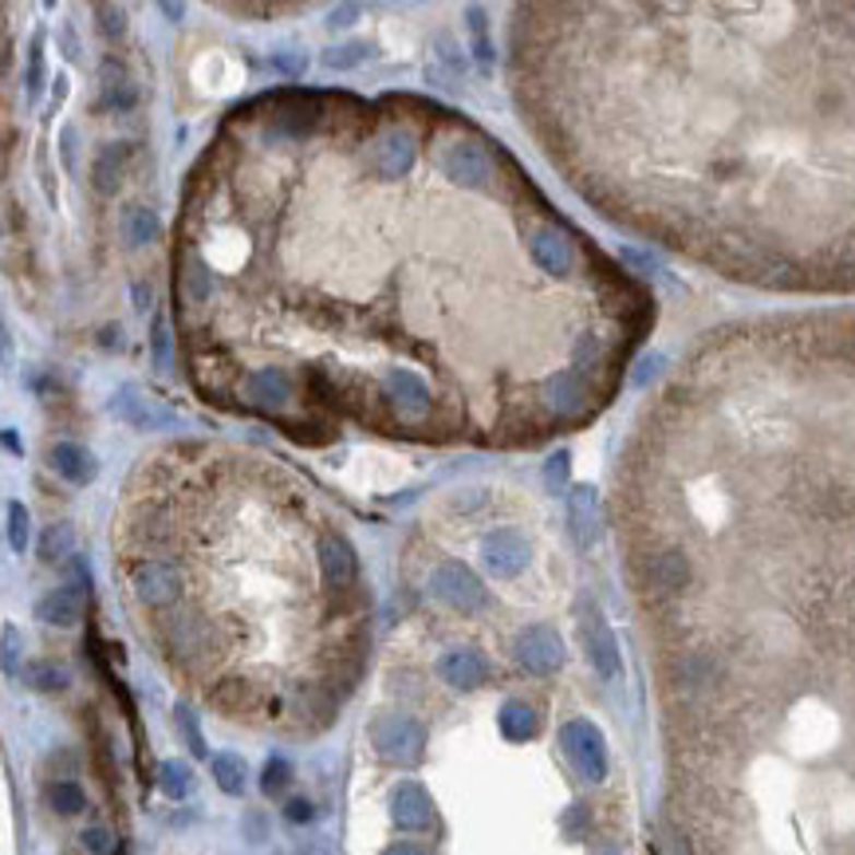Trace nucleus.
<instances>
[{"label":"nucleus","mask_w":855,"mask_h":855,"mask_svg":"<svg viewBox=\"0 0 855 855\" xmlns=\"http://www.w3.org/2000/svg\"><path fill=\"white\" fill-rule=\"evenodd\" d=\"M158 639L162 651L181 666H202L222 651V631L205 615L190 611V607H178V611L166 615L158 624Z\"/></svg>","instance_id":"f257e3e1"},{"label":"nucleus","mask_w":855,"mask_h":855,"mask_svg":"<svg viewBox=\"0 0 855 855\" xmlns=\"http://www.w3.org/2000/svg\"><path fill=\"white\" fill-rule=\"evenodd\" d=\"M375 753L391 761V765H418L426 753V729L414 717H379L371 729Z\"/></svg>","instance_id":"f03ea898"},{"label":"nucleus","mask_w":855,"mask_h":855,"mask_svg":"<svg viewBox=\"0 0 855 855\" xmlns=\"http://www.w3.org/2000/svg\"><path fill=\"white\" fill-rule=\"evenodd\" d=\"M560 745H563V757L572 761V769L584 776V781L599 785L607 776V745H604V734H599L592 722H584V717L568 722L560 729Z\"/></svg>","instance_id":"7ed1b4c3"},{"label":"nucleus","mask_w":855,"mask_h":855,"mask_svg":"<svg viewBox=\"0 0 855 855\" xmlns=\"http://www.w3.org/2000/svg\"><path fill=\"white\" fill-rule=\"evenodd\" d=\"M438 166H442L446 178H453L465 190H489V181L497 178L494 158L477 139H453L438 158Z\"/></svg>","instance_id":"20e7f679"},{"label":"nucleus","mask_w":855,"mask_h":855,"mask_svg":"<svg viewBox=\"0 0 855 855\" xmlns=\"http://www.w3.org/2000/svg\"><path fill=\"white\" fill-rule=\"evenodd\" d=\"M414 158H418V142L406 127H391L387 134L371 142L367 151V170L383 181H399L414 170Z\"/></svg>","instance_id":"39448f33"},{"label":"nucleus","mask_w":855,"mask_h":855,"mask_svg":"<svg viewBox=\"0 0 855 855\" xmlns=\"http://www.w3.org/2000/svg\"><path fill=\"white\" fill-rule=\"evenodd\" d=\"M643 587L651 599H675L690 587V556L682 548H658L643 560Z\"/></svg>","instance_id":"423d86ee"},{"label":"nucleus","mask_w":855,"mask_h":855,"mask_svg":"<svg viewBox=\"0 0 855 855\" xmlns=\"http://www.w3.org/2000/svg\"><path fill=\"white\" fill-rule=\"evenodd\" d=\"M430 587L446 607H453V611H462V615H473L485 607V584L458 560L442 563V568L430 575Z\"/></svg>","instance_id":"0eeeda50"},{"label":"nucleus","mask_w":855,"mask_h":855,"mask_svg":"<svg viewBox=\"0 0 855 855\" xmlns=\"http://www.w3.org/2000/svg\"><path fill=\"white\" fill-rule=\"evenodd\" d=\"M383 399L399 418H406V423H423L434 406L426 379L406 371V367H391V371L383 375Z\"/></svg>","instance_id":"6e6552de"},{"label":"nucleus","mask_w":855,"mask_h":855,"mask_svg":"<svg viewBox=\"0 0 855 855\" xmlns=\"http://www.w3.org/2000/svg\"><path fill=\"white\" fill-rule=\"evenodd\" d=\"M131 595L142 607H170L181 595V572L166 560H139L131 568Z\"/></svg>","instance_id":"1a4fd4ad"},{"label":"nucleus","mask_w":855,"mask_h":855,"mask_svg":"<svg viewBox=\"0 0 855 855\" xmlns=\"http://www.w3.org/2000/svg\"><path fill=\"white\" fill-rule=\"evenodd\" d=\"M587 379L584 371H575V367H563V371H553L548 379L541 383V403L556 414V418H580L587 411Z\"/></svg>","instance_id":"9d476101"},{"label":"nucleus","mask_w":855,"mask_h":855,"mask_svg":"<svg viewBox=\"0 0 855 855\" xmlns=\"http://www.w3.org/2000/svg\"><path fill=\"white\" fill-rule=\"evenodd\" d=\"M516 663H521L524 670H533V675H553V670H560V663H563L560 634L544 624L524 627V631L516 634Z\"/></svg>","instance_id":"9b49d317"},{"label":"nucleus","mask_w":855,"mask_h":855,"mask_svg":"<svg viewBox=\"0 0 855 855\" xmlns=\"http://www.w3.org/2000/svg\"><path fill=\"white\" fill-rule=\"evenodd\" d=\"M245 399H249L257 411L281 414L284 406L296 399L293 375L284 371V367H257V371H249V379H245Z\"/></svg>","instance_id":"f8f14e48"},{"label":"nucleus","mask_w":855,"mask_h":855,"mask_svg":"<svg viewBox=\"0 0 855 855\" xmlns=\"http://www.w3.org/2000/svg\"><path fill=\"white\" fill-rule=\"evenodd\" d=\"M320 575L323 584L332 587V592H352L355 587V575H359V556L340 533H328L320 541Z\"/></svg>","instance_id":"ddd939ff"},{"label":"nucleus","mask_w":855,"mask_h":855,"mask_svg":"<svg viewBox=\"0 0 855 855\" xmlns=\"http://www.w3.org/2000/svg\"><path fill=\"white\" fill-rule=\"evenodd\" d=\"M111 414L127 426H134V430H162V426L174 423V414L154 403L151 394H142L139 387H119L111 399Z\"/></svg>","instance_id":"4468645a"},{"label":"nucleus","mask_w":855,"mask_h":855,"mask_svg":"<svg viewBox=\"0 0 855 855\" xmlns=\"http://www.w3.org/2000/svg\"><path fill=\"white\" fill-rule=\"evenodd\" d=\"M482 560L494 575L509 580V575L524 572V563H529V544H524V536L513 533V529H497V533H489L482 541Z\"/></svg>","instance_id":"2eb2a0df"},{"label":"nucleus","mask_w":855,"mask_h":855,"mask_svg":"<svg viewBox=\"0 0 855 855\" xmlns=\"http://www.w3.org/2000/svg\"><path fill=\"white\" fill-rule=\"evenodd\" d=\"M529 252L544 272L553 276H568L575 269V245L568 241V233L556 229V225H541V229L529 237Z\"/></svg>","instance_id":"dca6fc26"},{"label":"nucleus","mask_w":855,"mask_h":855,"mask_svg":"<svg viewBox=\"0 0 855 855\" xmlns=\"http://www.w3.org/2000/svg\"><path fill=\"white\" fill-rule=\"evenodd\" d=\"M391 816L403 832H426L434 828V800L418 781H403L391 793Z\"/></svg>","instance_id":"f3484780"},{"label":"nucleus","mask_w":855,"mask_h":855,"mask_svg":"<svg viewBox=\"0 0 855 855\" xmlns=\"http://www.w3.org/2000/svg\"><path fill=\"white\" fill-rule=\"evenodd\" d=\"M580 634H584V651H587V658H592L595 670H599L604 678L619 675V643H615L611 627L592 611L584 619V627H580Z\"/></svg>","instance_id":"a211bd4d"},{"label":"nucleus","mask_w":855,"mask_h":855,"mask_svg":"<svg viewBox=\"0 0 855 855\" xmlns=\"http://www.w3.org/2000/svg\"><path fill=\"white\" fill-rule=\"evenodd\" d=\"M438 675H442V682H450L453 690H477V686L489 682V663H485V654H477V651H450V654H442Z\"/></svg>","instance_id":"6ab92c4d"},{"label":"nucleus","mask_w":855,"mask_h":855,"mask_svg":"<svg viewBox=\"0 0 855 855\" xmlns=\"http://www.w3.org/2000/svg\"><path fill=\"white\" fill-rule=\"evenodd\" d=\"M36 619L48 627H75L83 619V592L80 587H51L36 599Z\"/></svg>","instance_id":"aec40b11"},{"label":"nucleus","mask_w":855,"mask_h":855,"mask_svg":"<svg viewBox=\"0 0 855 855\" xmlns=\"http://www.w3.org/2000/svg\"><path fill=\"white\" fill-rule=\"evenodd\" d=\"M127 162H131V146L127 142H103L91 162V181L99 193H115L127 178Z\"/></svg>","instance_id":"412c9836"},{"label":"nucleus","mask_w":855,"mask_h":855,"mask_svg":"<svg viewBox=\"0 0 855 855\" xmlns=\"http://www.w3.org/2000/svg\"><path fill=\"white\" fill-rule=\"evenodd\" d=\"M316 122H320V107H316V103H288V107H281V111L269 119V139L296 142V139H304V134H312Z\"/></svg>","instance_id":"4be33fe9"},{"label":"nucleus","mask_w":855,"mask_h":855,"mask_svg":"<svg viewBox=\"0 0 855 855\" xmlns=\"http://www.w3.org/2000/svg\"><path fill=\"white\" fill-rule=\"evenodd\" d=\"M51 470L60 473L63 482L71 485H91L95 482V473H99V462H95V453L83 450L75 442H60L51 450Z\"/></svg>","instance_id":"5701e85b"},{"label":"nucleus","mask_w":855,"mask_h":855,"mask_svg":"<svg viewBox=\"0 0 855 855\" xmlns=\"http://www.w3.org/2000/svg\"><path fill=\"white\" fill-rule=\"evenodd\" d=\"M568 521H572L575 544H592L599 533V509H595V489L592 485H575L568 494Z\"/></svg>","instance_id":"b1692460"},{"label":"nucleus","mask_w":855,"mask_h":855,"mask_svg":"<svg viewBox=\"0 0 855 855\" xmlns=\"http://www.w3.org/2000/svg\"><path fill=\"white\" fill-rule=\"evenodd\" d=\"M181 296L190 304H205L217 288V276H213L210 261H205L202 252H186L181 257Z\"/></svg>","instance_id":"393cba45"},{"label":"nucleus","mask_w":855,"mask_h":855,"mask_svg":"<svg viewBox=\"0 0 855 855\" xmlns=\"http://www.w3.org/2000/svg\"><path fill=\"white\" fill-rule=\"evenodd\" d=\"M497 722H501V734L509 737V741H533L536 729H541V717H536V710L529 702H521V698L504 702L501 714H497Z\"/></svg>","instance_id":"a878e982"},{"label":"nucleus","mask_w":855,"mask_h":855,"mask_svg":"<svg viewBox=\"0 0 855 855\" xmlns=\"http://www.w3.org/2000/svg\"><path fill=\"white\" fill-rule=\"evenodd\" d=\"M122 237H127V245H134V249L154 245L162 237L158 213L146 210V205H131V210L122 213Z\"/></svg>","instance_id":"bb28decb"},{"label":"nucleus","mask_w":855,"mask_h":855,"mask_svg":"<svg viewBox=\"0 0 855 855\" xmlns=\"http://www.w3.org/2000/svg\"><path fill=\"white\" fill-rule=\"evenodd\" d=\"M103 75H107V83H103V107H111V111H131L134 103H139V91H134V83L122 75V68H115L111 60L103 63Z\"/></svg>","instance_id":"cd10ccee"},{"label":"nucleus","mask_w":855,"mask_h":855,"mask_svg":"<svg viewBox=\"0 0 855 855\" xmlns=\"http://www.w3.org/2000/svg\"><path fill=\"white\" fill-rule=\"evenodd\" d=\"M24 682L40 694H60V690H68V670L51 658H36V663L24 666Z\"/></svg>","instance_id":"c85d7f7f"},{"label":"nucleus","mask_w":855,"mask_h":855,"mask_svg":"<svg viewBox=\"0 0 855 855\" xmlns=\"http://www.w3.org/2000/svg\"><path fill=\"white\" fill-rule=\"evenodd\" d=\"M44 800H48V808L56 816H80L87 808V796H83V788L75 781H51L44 788Z\"/></svg>","instance_id":"c756f323"},{"label":"nucleus","mask_w":855,"mask_h":855,"mask_svg":"<svg viewBox=\"0 0 855 855\" xmlns=\"http://www.w3.org/2000/svg\"><path fill=\"white\" fill-rule=\"evenodd\" d=\"M213 769V781H217V788L229 796H241L245 793V761L237 753H217L210 761Z\"/></svg>","instance_id":"7c9ffc66"},{"label":"nucleus","mask_w":855,"mask_h":855,"mask_svg":"<svg viewBox=\"0 0 855 855\" xmlns=\"http://www.w3.org/2000/svg\"><path fill=\"white\" fill-rule=\"evenodd\" d=\"M71 544H75V529H71L68 521H56L44 529L40 536V560L44 563H60L63 556L71 553Z\"/></svg>","instance_id":"2f4dec72"},{"label":"nucleus","mask_w":855,"mask_h":855,"mask_svg":"<svg viewBox=\"0 0 855 855\" xmlns=\"http://www.w3.org/2000/svg\"><path fill=\"white\" fill-rule=\"evenodd\" d=\"M158 788L170 800H181V796H190L193 788V769L186 761H162L158 765Z\"/></svg>","instance_id":"473e14b6"},{"label":"nucleus","mask_w":855,"mask_h":855,"mask_svg":"<svg viewBox=\"0 0 855 855\" xmlns=\"http://www.w3.org/2000/svg\"><path fill=\"white\" fill-rule=\"evenodd\" d=\"M371 56V44L367 40H352V44H335V48L323 51V68H332V71H352L359 68L363 60Z\"/></svg>","instance_id":"72a5a7b5"},{"label":"nucleus","mask_w":855,"mask_h":855,"mask_svg":"<svg viewBox=\"0 0 855 855\" xmlns=\"http://www.w3.org/2000/svg\"><path fill=\"white\" fill-rule=\"evenodd\" d=\"M213 702L222 705V710H229V714H241V710H249L252 690L245 678H225V682H217V690H213Z\"/></svg>","instance_id":"f704fd0d"},{"label":"nucleus","mask_w":855,"mask_h":855,"mask_svg":"<svg viewBox=\"0 0 855 855\" xmlns=\"http://www.w3.org/2000/svg\"><path fill=\"white\" fill-rule=\"evenodd\" d=\"M470 36H473V56L482 63L485 71L494 68V40H489V24H485V12L482 9H470Z\"/></svg>","instance_id":"c9c22d12"},{"label":"nucleus","mask_w":855,"mask_h":855,"mask_svg":"<svg viewBox=\"0 0 855 855\" xmlns=\"http://www.w3.org/2000/svg\"><path fill=\"white\" fill-rule=\"evenodd\" d=\"M288 785H293V765H288L284 757H272L269 765H264V776H261L264 796H281Z\"/></svg>","instance_id":"e433bc0d"},{"label":"nucleus","mask_w":855,"mask_h":855,"mask_svg":"<svg viewBox=\"0 0 855 855\" xmlns=\"http://www.w3.org/2000/svg\"><path fill=\"white\" fill-rule=\"evenodd\" d=\"M151 359H154L158 371L170 367V323L162 320V316L154 320V328H151Z\"/></svg>","instance_id":"4c0bfd02"},{"label":"nucleus","mask_w":855,"mask_h":855,"mask_svg":"<svg viewBox=\"0 0 855 855\" xmlns=\"http://www.w3.org/2000/svg\"><path fill=\"white\" fill-rule=\"evenodd\" d=\"M9 544L16 548V553L28 548V509H24L21 501L9 504Z\"/></svg>","instance_id":"58836bf2"},{"label":"nucleus","mask_w":855,"mask_h":855,"mask_svg":"<svg viewBox=\"0 0 855 855\" xmlns=\"http://www.w3.org/2000/svg\"><path fill=\"white\" fill-rule=\"evenodd\" d=\"M95 16H99V32L107 40H119L122 32H127V12H122L119 4H99Z\"/></svg>","instance_id":"ea45409f"},{"label":"nucleus","mask_w":855,"mask_h":855,"mask_svg":"<svg viewBox=\"0 0 855 855\" xmlns=\"http://www.w3.org/2000/svg\"><path fill=\"white\" fill-rule=\"evenodd\" d=\"M269 63H272V71H281L288 80H300L304 71H308V56H304V51H276Z\"/></svg>","instance_id":"a19ab883"},{"label":"nucleus","mask_w":855,"mask_h":855,"mask_svg":"<svg viewBox=\"0 0 855 855\" xmlns=\"http://www.w3.org/2000/svg\"><path fill=\"white\" fill-rule=\"evenodd\" d=\"M16 666H21V634L12 624H4V675H16Z\"/></svg>","instance_id":"79ce46f5"},{"label":"nucleus","mask_w":855,"mask_h":855,"mask_svg":"<svg viewBox=\"0 0 855 855\" xmlns=\"http://www.w3.org/2000/svg\"><path fill=\"white\" fill-rule=\"evenodd\" d=\"M544 482H548V489H556V494H560L563 482H568V453H556V458H548V465H544Z\"/></svg>","instance_id":"37998d69"},{"label":"nucleus","mask_w":855,"mask_h":855,"mask_svg":"<svg viewBox=\"0 0 855 855\" xmlns=\"http://www.w3.org/2000/svg\"><path fill=\"white\" fill-rule=\"evenodd\" d=\"M178 725L186 729V741H190L193 753L205 757V741H202V734H198V722H193V714L186 710V705H178Z\"/></svg>","instance_id":"c03bdc74"},{"label":"nucleus","mask_w":855,"mask_h":855,"mask_svg":"<svg viewBox=\"0 0 855 855\" xmlns=\"http://www.w3.org/2000/svg\"><path fill=\"white\" fill-rule=\"evenodd\" d=\"M80 840H83V847H87L91 855H107V852L115 847V844H111V832H107V828H87V832H83Z\"/></svg>","instance_id":"a18cd8bd"},{"label":"nucleus","mask_w":855,"mask_h":855,"mask_svg":"<svg viewBox=\"0 0 855 855\" xmlns=\"http://www.w3.org/2000/svg\"><path fill=\"white\" fill-rule=\"evenodd\" d=\"M312 816H316L312 800H304V796H296V800H288V805H284V820H288V824H308Z\"/></svg>","instance_id":"49530a36"},{"label":"nucleus","mask_w":855,"mask_h":855,"mask_svg":"<svg viewBox=\"0 0 855 855\" xmlns=\"http://www.w3.org/2000/svg\"><path fill=\"white\" fill-rule=\"evenodd\" d=\"M40 36H36V40H32V56H28V95H32V99H36V95H40Z\"/></svg>","instance_id":"de8ad7c7"},{"label":"nucleus","mask_w":855,"mask_h":855,"mask_svg":"<svg viewBox=\"0 0 855 855\" xmlns=\"http://www.w3.org/2000/svg\"><path fill=\"white\" fill-rule=\"evenodd\" d=\"M60 158L71 174L80 170V162H75V127H63L60 131Z\"/></svg>","instance_id":"09e8293b"},{"label":"nucleus","mask_w":855,"mask_h":855,"mask_svg":"<svg viewBox=\"0 0 855 855\" xmlns=\"http://www.w3.org/2000/svg\"><path fill=\"white\" fill-rule=\"evenodd\" d=\"M359 16V4H340V9L328 12V28H347Z\"/></svg>","instance_id":"8fccbe9b"},{"label":"nucleus","mask_w":855,"mask_h":855,"mask_svg":"<svg viewBox=\"0 0 855 855\" xmlns=\"http://www.w3.org/2000/svg\"><path fill=\"white\" fill-rule=\"evenodd\" d=\"M383 855H430V852H426L423 844H391Z\"/></svg>","instance_id":"3c124183"},{"label":"nucleus","mask_w":855,"mask_h":855,"mask_svg":"<svg viewBox=\"0 0 855 855\" xmlns=\"http://www.w3.org/2000/svg\"><path fill=\"white\" fill-rule=\"evenodd\" d=\"M134 300H139V308H146V304H151V284H139V288H134Z\"/></svg>","instance_id":"603ef678"},{"label":"nucleus","mask_w":855,"mask_h":855,"mask_svg":"<svg viewBox=\"0 0 855 855\" xmlns=\"http://www.w3.org/2000/svg\"><path fill=\"white\" fill-rule=\"evenodd\" d=\"M63 48H68V60L80 56V48H75V40H71V28H63Z\"/></svg>","instance_id":"864d4df0"},{"label":"nucleus","mask_w":855,"mask_h":855,"mask_svg":"<svg viewBox=\"0 0 855 855\" xmlns=\"http://www.w3.org/2000/svg\"><path fill=\"white\" fill-rule=\"evenodd\" d=\"M119 347V328H103V347Z\"/></svg>","instance_id":"5fc2aeb1"},{"label":"nucleus","mask_w":855,"mask_h":855,"mask_svg":"<svg viewBox=\"0 0 855 855\" xmlns=\"http://www.w3.org/2000/svg\"><path fill=\"white\" fill-rule=\"evenodd\" d=\"M4 446H9L12 453H21V442H16V434L12 430H4Z\"/></svg>","instance_id":"6e6d98bb"},{"label":"nucleus","mask_w":855,"mask_h":855,"mask_svg":"<svg viewBox=\"0 0 855 855\" xmlns=\"http://www.w3.org/2000/svg\"><path fill=\"white\" fill-rule=\"evenodd\" d=\"M119 855H127V852H122V847H119Z\"/></svg>","instance_id":"4d7b16f0"}]
</instances>
